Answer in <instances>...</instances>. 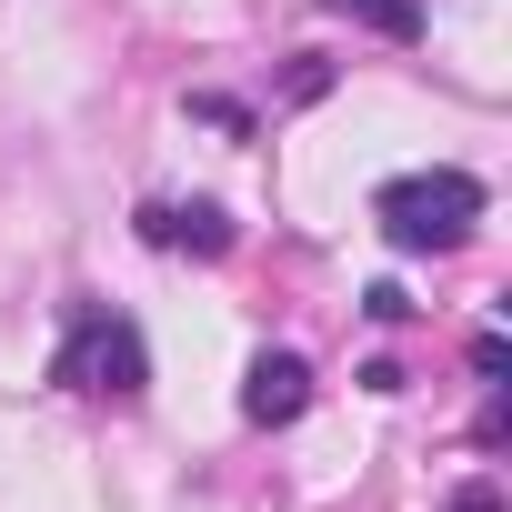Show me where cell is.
<instances>
[{
	"instance_id": "cell-2",
	"label": "cell",
	"mask_w": 512,
	"mask_h": 512,
	"mask_svg": "<svg viewBox=\"0 0 512 512\" xmlns=\"http://www.w3.org/2000/svg\"><path fill=\"white\" fill-rule=\"evenodd\" d=\"M51 382L81 392V402H141V382H151L141 322H121L111 302H71V332H61V352H51Z\"/></svg>"
},
{
	"instance_id": "cell-5",
	"label": "cell",
	"mask_w": 512,
	"mask_h": 512,
	"mask_svg": "<svg viewBox=\"0 0 512 512\" xmlns=\"http://www.w3.org/2000/svg\"><path fill=\"white\" fill-rule=\"evenodd\" d=\"M332 11H352V21H372V31H392V41H412V31H422L412 0H332Z\"/></svg>"
},
{
	"instance_id": "cell-6",
	"label": "cell",
	"mask_w": 512,
	"mask_h": 512,
	"mask_svg": "<svg viewBox=\"0 0 512 512\" xmlns=\"http://www.w3.org/2000/svg\"><path fill=\"white\" fill-rule=\"evenodd\" d=\"M452 512H502V502H492V492L472 482V492H452Z\"/></svg>"
},
{
	"instance_id": "cell-4",
	"label": "cell",
	"mask_w": 512,
	"mask_h": 512,
	"mask_svg": "<svg viewBox=\"0 0 512 512\" xmlns=\"http://www.w3.org/2000/svg\"><path fill=\"white\" fill-rule=\"evenodd\" d=\"M141 241H161V251H201V262H211V251H231V211L221 201H151L141 211Z\"/></svg>"
},
{
	"instance_id": "cell-3",
	"label": "cell",
	"mask_w": 512,
	"mask_h": 512,
	"mask_svg": "<svg viewBox=\"0 0 512 512\" xmlns=\"http://www.w3.org/2000/svg\"><path fill=\"white\" fill-rule=\"evenodd\" d=\"M302 402H312V362L302 352H262V362H251L241 372V422H302Z\"/></svg>"
},
{
	"instance_id": "cell-1",
	"label": "cell",
	"mask_w": 512,
	"mask_h": 512,
	"mask_svg": "<svg viewBox=\"0 0 512 512\" xmlns=\"http://www.w3.org/2000/svg\"><path fill=\"white\" fill-rule=\"evenodd\" d=\"M482 211H492V191L472 171H402V181L372 191V221H382L392 251H462Z\"/></svg>"
}]
</instances>
